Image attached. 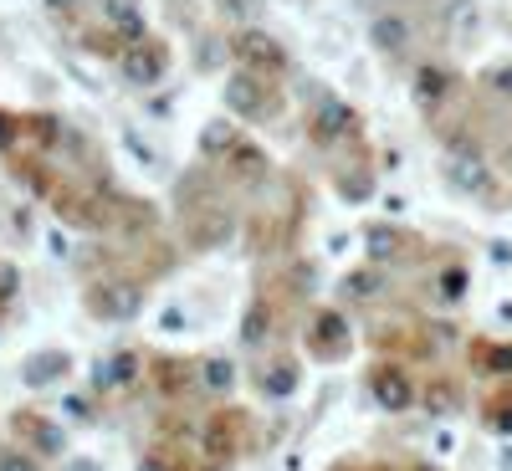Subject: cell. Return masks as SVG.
<instances>
[{
	"instance_id": "obj_28",
	"label": "cell",
	"mask_w": 512,
	"mask_h": 471,
	"mask_svg": "<svg viewBox=\"0 0 512 471\" xmlns=\"http://www.w3.org/2000/svg\"><path fill=\"white\" fill-rule=\"evenodd\" d=\"M461 287H466V272H461V267H451V272L441 277V292H446V297H461Z\"/></svg>"
},
{
	"instance_id": "obj_33",
	"label": "cell",
	"mask_w": 512,
	"mask_h": 471,
	"mask_svg": "<svg viewBox=\"0 0 512 471\" xmlns=\"http://www.w3.org/2000/svg\"><path fill=\"white\" fill-rule=\"evenodd\" d=\"M6 128H11V118H6V113H0V144H11V134H6Z\"/></svg>"
},
{
	"instance_id": "obj_2",
	"label": "cell",
	"mask_w": 512,
	"mask_h": 471,
	"mask_svg": "<svg viewBox=\"0 0 512 471\" xmlns=\"http://www.w3.org/2000/svg\"><path fill=\"white\" fill-rule=\"evenodd\" d=\"M231 52H236L241 72H251V77H256V72L267 77V72H282V67H287V52L277 47V41H272L267 31H241Z\"/></svg>"
},
{
	"instance_id": "obj_17",
	"label": "cell",
	"mask_w": 512,
	"mask_h": 471,
	"mask_svg": "<svg viewBox=\"0 0 512 471\" xmlns=\"http://www.w3.org/2000/svg\"><path fill=\"white\" fill-rule=\"evenodd\" d=\"M236 144H241V139H236V128H231V123H210L205 134H200V149H205V154H226V159H231Z\"/></svg>"
},
{
	"instance_id": "obj_26",
	"label": "cell",
	"mask_w": 512,
	"mask_h": 471,
	"mask_svg": "<svg viewBox=\"0 0 512 471\" xmlns=\"http://www.w3.org/2000/svg\"><path fill=\"white\" fill-rule=\"evenodd\" d=\"M477 359H487V369H512V349H477Z\"/></svg>"
},
{
	"instance_id": "obj_20",
	"label": "cell",
	"mask_w": 512,
	"mask_h": 471,
	"mask_svg": "<svg viewBox=\"0 0 512 471\" xmlns=\"http://www.w3.org/2000/svg\"><path fill=\"white\" fill-rule=\"evenodd\" d=\"M200 369H205V390H231V384H236L231 359H205Z\"/></svg>"
},
{
	"instance_id": "obj_24",
	"label": "cell",
	"mask_w": 512,
	"mask_h": 471,
	"mask_svg": "<svg viewBox=\"0 0 512 471\" xmlns=\"http://www.w3.org/2000/svg\"><path fill=\"white\" fill-rule=\"evenodd\" d=\"M16 292H21V272L11 262H0V303H11Z\"/></svg>"
},
{
	"instance_id": "obj_8",
	"label": "cell",
	"mask_w": 512,
	"mask_h": 471,
	"mask_svg": "<svg viewBox=\"0 0 512 471\" xmlns=\"http://www.w3.org/2000/svg\"><path fill=\"white\" fill-rule=\"evenodd\" d=\"M369 390H374V400H379L384 410H390V415L410 410V400H415L410 374H405V369H395V364H379V369H374V379H369Z\"/></svg>"
},
{
	"instance_id": "obj_23",
	"label": "cell",
	"mask_w": 512,
	"mask_h": 471,
	"mask_svg": "<svg viewBox=\"0 0 512 471\" xmlns=\"http://www.w3.org/2000/svg\"><path fill=\"white\" fill-rule=\"evenodd\" d=\"M262 328H272V313H267V303H256L251 318H246V333H241V338H246V344H256V338H262Z\"/></svg>"
},
{
	"instance_id": "obj_14",
	"label": "cell",
	"mask_w": 512,
	"mask_h": 471,
	"mask_svg": "<svg viewBox=\"0 0 512 471\" xmlns=\"http://www.w3.org/2000/svg\"><path fill=\"white\" fill-rule=\"evenodd\" d=\"M446 93H451V77H446L441 67H420V72H415V103H420V108L446 103Z\"/></svg>"
},
{
	"instance_id": "obj_7",
	"label": "cell",
	"mask_w": 512,
	"mask_h": 471,
	"mask_svg": "<svg viewBox=\"0 0 512 471\" xmlns=\"http://www.w3.org/2000/svg\"><path fill=\"white\" fill-rule=\"evenodd\" d=\"M359 128V113L349 108V103H338V98H328L318 113H313V123H308V134H313V144H338L344 134H354Z\"/></svg>"
},
{
	"instance_id": "obj_12",
	"label": "cell",
	"mask_w": 512,
	"mask_h": 471,
	"mask_svg": "<svg viewBox=\"0 0 512 471\" xmlns=\"http://www.w3.org/2000/svg\"><path fill=\"white\" fill-rule=\"evenodd\" d=\"M139 369H144V359L139 354H113L108 364L98 359V369H93V384H98V390H123V384H134L139 379Z\"/></svg>"
},
{
	"instance_id": "obj_21",
	"label": "cell",
	"mask_w": 512,
	"mask_h": 471,
	"mask_svg": "<svg viewBox=\"0 0 512 471\" xmlns=\"http://www.w3.org/2000/svg\"><path fill=\"white\" fill-rule=\"evenodd\" d=\"M487 420H492V431H507V436H512V384L487 405Z\"/></svg>"
},
{
	"instance_id": "obj_15",
	"label": "cell",
	"mask_w": 512,
	"mask_h": 471,
	"mask_svg": "<svg viewBox=\"0 0 512 471\" xmlns=\"http://www.w3.org/2000/svg\"><path fill=\"white\" fill-rule=\"evenodd\" d=\"M262 390H267V395H292V390H297V364H292V359H277V364L262 374Z\"/></svg>"
},
{
	"instance_id": "obj_16",
	"label": "cell",
	"mask_w": 512,
	"mask_h": 471,
	"mask_svg": "<svg viewBox=\"0 0 512 471\" xmlns=\"http://www.w3.org/2000/svg\"><path fill=\"white\" fill-rule=\"evenodd\" d=\"M456 405H461V395H456L451 379H436L431 390H425V410L431 415H456Z\"/></svg>"
},
{
	"instance_id": "obj_4",
	"label": "cell",
	"mask_w": 512,
	"mask_h": 471,
	"mask_svg": "<svg viewBox=\"0 0 512 471\" xmlns=\"http://www.w3.org/2000/svg\"><path fill=\"white\" fill-rule=\"evenodd\" d=\"M139 303H144V297H139L134 282H98V287L88 292V313H93V318H108V323L134 318Z\"/></svg>"
},
{
	"instance_id": "obj_1",
	"label": "cell",
	"mask_w": 512,
	"mask_h": 471,
	"mask_svg": "<svg viewBox=\"0 0 512 471\" xmlns=\"http://www.w3.org/2000/svg\"><path fill=\"white\" fill-rule=\"evenodd\" d=\"M11 431H16V441L26 446V456H62V451H67L62 431H57L47 415H36V410H16V415H11Z\"/></svg>"
},
{
	"instance_id": "obj_13",
	"label": "cell",
	"mask_w": 512,
	"mask_h": 471,
	"mask_svg": "<svg viewBox=\"0 0 512 471\" xmlns=\"http://www.w3.org/2000/svg\"><path fill=\"white\" fill-rule=\"evenodd\" d=\"M67 369H72V359H67L62 349H41V354H31V359L21 364L26 384H36V390H41V384H52L57 374H67Z\"/></svg>"
},
{
	"instance_id": "obj_34",
	"label": "cell",
	"mask_w": 512,
	"mask_h": 471,
	"mask_svg": "<svg viewBox=\"0 0 512 471\" xmlns=\"http://www.w3.org/2000/svg\"><path fill=\"white\" fill-rule=\"evenodd\" d=\"M47 6H52V11H72V6H77V0H47Z\"/></svg>"
},
{
	"instance_id": "obj_29",
	"label": "cell",
	"mask_w": 512,
	"mask_h": 471,
	"mask_svg": "<svg viewBox=\"0 0 512 471\" xmlns=\"http://www.w3.org/2000/svg\"><path fill=\"white\" fill-rule=\"evenodd\" d=\"M492 82H497V93H507V98H512V67H502V72H492Z\"/></svg>"
},
{
	"instance_id": "obj_5",
	"label": "cell",
	"mask_w": 512,
	"mask_h": 471,
	"mask_svg": "<svg viewBox=\"0 0 512 471\" xmlns=\"http://www.w3.org/2000/svg\"><path fill=\"white\" fill-rule=\"evenodd\" d=\"M164 72H169V47H164V41H154V36L123 52V77L134 82V88H154Z\"/></svg>"
},
{
	"instance_id": "obj_37",
	"label": "cell",
	"mask_w": 512,
	"mask_h": 471,
	"mask_svg": "<svg viewBox=\"0 0 512 471\" xmlns=\"http://www.w3.org/2000/svg\"><path fill=\"white\" fill-rule=\"evenodd\" d=\"M210 471H226V466H210Z\"/></svg>"
},
{
	"instance_id": "obj_32",
	"label": "cell",
	"mask_w": 512,
	"mask_h": 471,
	"mask_svg": "<svg viewBox=\"0 0 512 471\" xmlns=\"http://www.w3.org/2000/svg\"><path fill=\"white\" fill-rule=\"evenodd\" d=\"M139 471H169V466H164V456H144V461H139Z\"/></svg>"
},
{
	"instance_id": "obj_35",
	"label": "cell",
	"mask_w": 512,
	"mask_h": 471,
	"mask_svg": "<svg viewBox=\"0 0 512 471\" xmlns=\"http://www.w3.org/2000/svg\"><path fill=\"white\" fill-rule=\"evenodd\" d=\"M72 471H98L93 461H72Z\"/></svg>"
},
{
	"instance_id": "obj_30",
	"label": "cell",
	"mask_w": 512,
	"mask_h": 471,
	"mask_svg": "<svg viewBox=\"0 0 512 471\" xmlns=\"http://www.w3.org/2000/svg\"><path fill=\"white\" fill-rule=\"evenodd\" d=\"M221 11H231V16H246V11H251V0H221Z\"/></svg>"
},
{
	"instance_id": "obj_10",
	"label": "cell",
	"mask_w": 512,
	"mask_h": 471,
	"mask_svg": "<svg viewBox=\"0 0 512 471\" xmlns=\"http://www.w3.org/2000/svg\"><path fill=\"white\" fill-rule=\"evenodd\" d=\"M369 41L384 52V57H405L410 52V21L405 16H374V26H369Z\"/></svg>"
},
{
	"instance_id": "obj_27",
	"label": "cell",
	"mask_w": 512,
	"mask_h": 471,
	"mask_svg": "<svg viewBox=\"0 0 512 471\" xmlns=\"http://www.w3.org/2000/svg\"><path fill=\"white\" fill-rule=\"evenodd\" d=\"M0 471H36V461L26 451H6V456H0Z\"/></svg>"
},
{
	"instance_id": "obj_18",
	"label": "cell",
	"mask_w": 512,
	"mask_h": 471,
	"mask_svg": "<svg viewBox=\"0 0 512 471\" xmlns=\"http://www.w3.org/2000/svg\"><path fill=\"white\" fill-rule=\"evenodd\" d=\"M231 164L241 169V180H262V175H267V154L251 149V144H236V149H231Z\"/></svg>"
},
{
	"instance_id": "obj_36",
	"label": "cell",
	"mask_w": 512,
	"mask_h": 471,
	"mask_svg": "<svg viewBox=\"0 0 512 471\" xmlns=\"http://www.w3.org/2000/svg\"><path fill=\"white\" fill-rule=\"evenodd\" d=\"M415 471H436V466H415Z\"/></svg>"
},
{
	"instance_id": "obj_3",
	"label": "cell",
	"mask_w": 512,
	"mask_h": 471,
	"mask_svg": "<svg viewBox=\"0 0 512 471\" xmlns=\"http://www.w3.org/2000/svg\"><path fill=\"white\" fill-rule=\"evenodd\" d=\"M226 108L241 113V118H267V113H277V98L262 88V77L231 72V77H226Z\"/></svg>"
},
{
	"instance_id": "obj_9",
	"label": "cell",
	"mask_w": 512,
	"mask_h": 471,
	"mask_svg": "<svg viewBox=\"0 0 512 471\" xmlns=\"http://www.w3.org/2000/svg\"><path fill=\"white\" fill-rule=\"evenodd\" d=\"M308 349H313L318 359H344V354H349V323H344V313H318Z\"/></svg>"
},
{
	"instance_id": "obj_11",
	"label": "cell",
	"mask_w": 512,
	"mask_h": 471,
	"mask_svg": "<svg viewBox=\"0 0 512 471\" xmlns=\"http://www.w3.org/2000/svg\"><path fill=\"white\" fill-rule=\"evenodd\" d=\"M103 16L113 21L118 41H128V47L149 41V36H144V11H139V0H103Z\"/></svg>"
},
{
	"instance_id": "obj_19",
	"label": "cell",
	"mask_w": 512,
	"mask_h": 471,
	"mask_svg": "<svg viewBox=\"0 0 512 471\" xmlns=\"http://www.w3.org/2000/svg\"><path fill=\"white\" fill-rule=\"evenodd\" d=\"M379 287H384L379 267H364V272H349V277H344V292H349V297H359V303H364V297H374Z\"/></svg>"
},
{
	"instance_id": "obj_31",
	"label": "cell",
	"mask_w": 512,
	"mask_h": 471,
	"mask_svg": "<svg viewBox=\"0 0 512 471\" xmlns=\"http://www.w3.org/2000/svg\"><path fill=\"white\" fill-rule=\"evenodd\" d=\"M67 415H77V420H93V415H88V400H67Z\"/></svg>"
},
{
	"instance_id": "obj_22",
	"label": "cell",
	"mask_w": 512,
	"mask_h": 471,
	"mask_svg": "<svg viewBox=\"0 0 512 471\" xmlns=\"http://www.w3.org/2000/svg\"><path fill=\"white\" fill-rule=\"evenodd\" d=\"M395 246H400V236H395V231H384V226H374V231H369V256H374V262L395 256Z\"/></svg>"
},
{
	"instance_id": "obj_25",
	"label": "cell",
	"mask_w": 512,
	"mask_h": 471,
	"mask_svg": "<svg viewBox=\"0 0 512 471\" xmlns=\"http://www.w3.org/2000/svg\"><path fill=\"white\" fill-rule=\"evenodd\" d=\"M338 190H344L349 200H364L369 195V175H344V180H338Z\"/></svg>"
},
{
	"instance_id": "obj_6",
	"label": "cell",
	"mask_w": 512,
	"mask_h": 471,
	"mask_svg": "<svg viewBox=\"0 0 512 471\" xmlns=\"http://www.w3.org/2000/svg\"><path fill=\"white\" fill-rule=\"evenodd\" d=\"M446 175H451L456 190H472V195H487V190H492L487 159H482L477 149H466V144H456V149L446 154Z\"/></svg>"
}]
</instances>
